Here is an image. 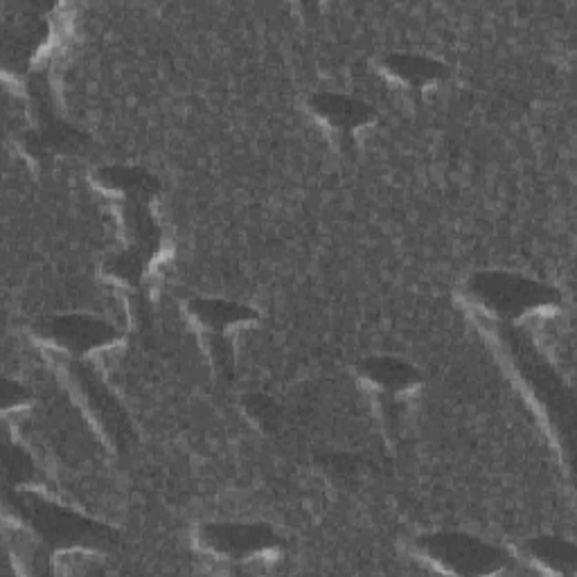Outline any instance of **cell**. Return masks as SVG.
I'll list each match as a JSON object with an SVG mask.
<instances>
[{
	"instance_id": "cell-1",
	"label": "cell",
	"mask_w": 577,
	"mask_h": 577,
	"mask_svg": "<svg viewBox=\"0 0 577 577\" xmlns=\"http://www.w3.org/2000/svg\"><path fill=\"white\" fill-rule=\"evenodd\" d=\"M17 504L19 517L26 519L37 537L50 548H102L113 537L109 528L32 497V494H21Z\"/></svg>"
},
{
	"instance_id": "cell-2",
	"label": "cell",
	"mask_w": 577,
	"mask_h": 577,
	"mask_svg": "<svg viewBox=\"0 0 577 577\" xmlns=\"http://www.w3.org/2000/svg\"><path fill=\"white\" fill-rule=\"evenodd\" d=\"M469 294L487 311L497 314L501 318H519L528 311L555 305L559 300L555 289H550L541 282H535V280H528V278H521L515 273H501V271L474 276L469 282Z\"/></svg>"
},
{
	"instance_id": "cell-3",
	"label": "cell",
	"mask_w": 577,
	"mask_h": 577,
	"mask_svg": "<svg viewBox=\"0 0 577 577\" xmlns=\"http://www.w3.org/2000/svg\"><path fill=\"white\" fill-rule=\"evenodd\" d=\"M420 548L434 564L456 575H489L508 564V555L501 548L460 533L422 537Z\"/></svg>"
},
{
	"instance_id": "cell-4",
	"label": "cell",
	"mask_w": 577,
	"mask_h": 577,
	"mask_svg": "<svg viewBox=\"0 0 577 577\" xmlns=\"http://www.w3.org/2000/svg\"><path fill=\"white\" fill-rule=\"evenodd\" d=\"M201 544L215 555L228 559H251L262 553H269L280 546V539L273 530L265 526H246V524H210L203 526Z\"/></svg>"
},
{
	"instance_id": "cell-5",
	"label": "cell",
	"mask_w": 577,
	"mask_h": 577,
	"mask_svg": "<svg viewBox=\"0 0 577 577\" xmlns=\"http://www.w3.org/2000/svg\"><path fill=\"white\" fill-rule=\"evenodd\" d=\"M504 339L510 346V350H513V355L517 359V366L521 368V375L533 386L537 397L544 399V404H546V408L550 410V414L555 418L566 416L564 401L570 404V399H568L570 395L561 386L559 377L544 364V359H539V355L535 352L530 341H526L521 335H517V332H513V329H508V332H504Z\"/></svg>"
},
{
	"instance_id": "cell-6",
	"label": "cell",
	"mask_w": 577,
	"mask_h": 577,
	"mask_svg": "<svg viewBox=\"0 0 577 577\" xmlns=\"http://www.w3.org/2000/svg\"><path fill=\"white\" fill-rule=\"evenodd\" d=\"M41 332L70 352H91L116 339V329L91 316H57L41 325Z\"/></svg>"
},
{
	"instance_id": "cell-7",
	"label": "cell",
	"mask_w": 577,
	"mask_h": 577,
	"mask_svg": "<svg viewBox=\"0 0 577 577\" xmlns=\"http://www.w3.org/2000/svg\"><path fill=\"white\" fill-rule=\"evenodd\" d=\"M314 113H318L325 122H329L337 129H357L366 125L372 118V109L364 102H357L352 98L332 96V93H320L311 100Z\"/></svg>"
},
{
	"instance_id": "cell-8",
	"label": "cell",
	"mask_w": 577,
	"mask_h": 577,
	"mask_svg": "<svg viewBox=\"0 0 577 577\" xmlns=\"http://www.w3.org/2000/svg\"><path fill=\"white\" fill-rule=\"evenodd\" d=\"M361 372L379 384L381 388L390 390V392H399V390H406L410 386H416L420 375L414 366H408L399 359H390V357H379V359H368L361 368Z\"/></svg>"
},
{
	"instance_id": "cell-9",
	"label": "cell",
	"mask_w": 577,
	"mask_h": 577,
	"mask_svg": "<svg viewBox=\"0 0 577 577\" xmlns=\"http://www.w3.org/2000/svg\"><path fill=\"white\" fill-rule=\"evenodd\" d=\"M77 379L84 388V392L89 395V401L93 406L96 414L105 420L107 429L116 436V438H125L127 434V420L122 418V410L118 408V404L107 395L105 386L89 372V370H77Z\"/></svg>"
},
{
	"instance_id": "cell-10",
	"label": "cell",
	"mask_w": 577,
	"mask_h": 577,
	"mask_svg": "<svg viewBox=\"0 0 577 577\" xmlns=\"http://www.w3.org/2000/svg\"><path fill=\"white\" fill-rule=\"evenodd\" d=\"M388 70L404 79L406 84H414V87H425L431 84V81L440 79L445 74V68L427 57H416V54H392L386 61Z\"/></svg>"
},
{
	"instance_id": "cell-11",
	"label": "cell",
	"mask_w": 577,
	"mask_h": 577,
	"mask_svg": "<svg viewBox=\"0 0 577 577\" xmlns=\"http://www.w3.org/2000/svg\"><path fill=\"white\" fill-rule=\"evenodd\" d=\"M530 553L533 557L548 566L555 573H564V575H573L575 573V546L570 541L557 539V537H541L530 541Z\"/></svg>"
},
{
	"instance_id": "cell-12",
	"label": "cell",
	"mask_w": 577,
	"mask_h": 577,
	"mask_svg": "<svg viewBox=\"0 0 577 577\" xmlns=\"http://www.w3.org/2000/svg\"><path fill=\"white\" fill-rule=\"evenodd\" d=\"M192 311L203 325H208L212 329H223L228 325L249 320L256 316L251 309H246L241 305H232V302H223V300H197V302H192Z\"/></svg>"
},
{
	"instance_id": "cell-13",
	"label": "cell",
	"mask_w": 577,
	"mask_h": 577,
	"mask_svg": "<svg viewBox=\"0 0 577 577\" xmlns=\"http://www.w3.org/2000/svg\"><path fill=\"white\" fill-rule=\"evenodd\" d=\"M102 183L122 192H138V195H149L151 190H156V181L151 177H147L145 172H136V170H122V168H113V170H105L102 172Z\"/></svg>"
}]
</instances>
